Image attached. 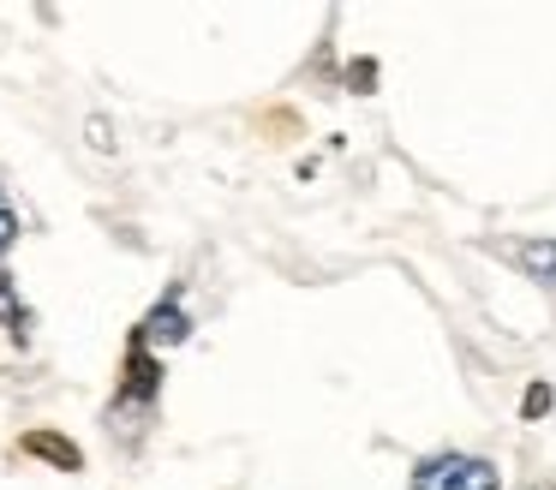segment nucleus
Wrapping results in <instances>:
<instances>
[{
  "label": "nucleus",
  "instance_id": "nucleus-9",
  "mask_svg": "<svg viewBox=\"0 0 556 490\" xmlns=\"http://www.w3.org/2000/svg\"><path fill=\"white\" fill-rule=\"evenodd\" d=\"M85 138H90V150H102V155L114 150V126H109L102 114H90V120H85Z\"/></svg>",
  "mask_w": 556,
  "mask_h": 490
},
{
  "label": "nucleus",
  "instance_id": "nucleus-11",
  "mask_svg": "<svg viewBox=\"0 0 556 490\" xmlns=\"http://www.w3.org/2000/svg\"><path fill=\"white\" fill-rule=\"evenodd\" d=\"M532 490H556V485H532Z\"/></svg>",
  "mask_w": 556,
  "mask_h": 490
},
{
  "label": "nucleus",
  "instance_id": "nucleus-1",
  "mask_svg": "<svg viewBox=\"0 0 556 490\" xmlns=\"http://www.w3.org/2000/svg\"><path fill=\"white\" fill-rule=\"evenodd\" d=\"M407 490H503V473L479 454H425Z\"/></svg>",
  "mask_w": 556,
  "mask_h": 490
},
{
  "label": "nucleus",
  "instance_id": "nucleus-7",
  "mask_svg": "<svg viewBox=\"0 0 556 490\" xmlns=\"http://www.w3.org/2000/svg\"><path fill=\"white\" fill-rule=\"evenodd\" d=\"M551 406H556V389H551V382H527V394H520V418H527V425H532V418H544V413H551Z\"/></svg>",
  "mask_w": 556,
  "mask_h": 490
},
{
  "label": "nucleus",
  "instance_id": "nucleus-6",
  "mask_svg": "<svg viewBox=\"0 0 556 490\" xmlns=\"http://www.w3.org/2000/svg\"><path fill=\"white\" fill-rule=\"evenodd\" d=\"M0 323L13 329V341H25L30 335V311H25V299H18V281L7 269H0Z\"/></svg>",
  "mask_w": 556,
  "mask_h": 490
},
{
  "label": "nucleus",
  "instance_id": "nucleus-3",
  "mask_svg": "<svg viewBox=\"0 0 556 490\" xmlns=\"http://www.w3.org/2000/svg\"><path fill=\"white\" fill-rule=\"evenodd\" d=\"M18 454L54 466V473H85V449H78L73 437H61V430H49V425L25 430V437H18Z\"/></svg>",
  "mask_w": 556,
  "mask_h": 490
},
{
  "label": "nucleus",
  "instance_id": "nucleus-10",
  "mask_svg": "<svg viewBox=\"0 0 556 490\" xmlns=\"http://www.w3.org/2000/svg\"><path fill=\"white\" fill-rule=\"evenodd\" d=\"M348 84L359 96H371V84H377V60H348Z\"/></svg>",
  "mask_w": 556,
  "mask_h": 490
},
{
  "label": "nucleus",
  "instance_id": "nucleus-8",
  "mask_svg": "<svg viewBox=\"0 0 556 490\" xmlns=\"http://www.w3.org/2000/svg\"><path fill=\"white\" fill-rule=\"evenodd\" d=\"M18 246V210L7 203V191H0V257Z\"/></svg>",
  "mask_w": 556,
  "mask_h": 490
},
{
  "label": "nucleus",
  "instance_id": "nucleus-4",
  "mask_svg": "<svg viewBox=\"0 0 556 490\" xmlns=\"http://www.w3.org/2000/svg\"><path fill=\"white\" fill-rule=\"evenodd\" d=\"M132 335H138L144 347H180L186 335H192V317L180 311V287H168V299H162V305L150 311V317L138 323Z\"/></svg>",
  "mask_w": 556,
  "mask_h": 490
},
{
  "label": "nucleus",
  "instance_id": "nucleus-5",
  "mask_svg": "<svg viewBox=\"0 0 556 490\" xmlns=\"http://www.w3.org/2000/svg\"><path fill=\"white\" fill-rule=\"evenodd\" d=\"M508 257L527 269V281L539 287H556V234H539V239H520V246H508Z\"/></svg>",
  "mask_w": 556,
  "mask_h": 490
},
{
  "label": "nucleus",
  "instance_id": "nucleus-2",
  "mask_svg": "<svg viewBox=\"0 0 556 490\" xmlns=\"http://www.w3.org/2000/svg\"><path fill=\"white\" fill-rule=\"evenodd\" d=\"M156 394H162V359L132 335V347H126V365H121V401L150 406Z\"/></svg>",
  "mask_w": 556,
  "mask_h": 490
}]
</instances>
